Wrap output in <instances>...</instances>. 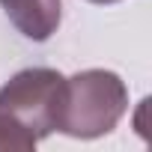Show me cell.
<instances>
[{
  "label": "cell",
  "instance_id": "obj_1",
  "mask_svg": "<svg viewBox=\"0 0 152 152\" xmlns=\"http://www.w3.org/2000/svg\"><path fill=\"white\" fill-rule=\"evenodd\" d=\"M128 110V90L116 72L107 69H84L66 78L57 131L93 140L116 128V122Z\"/></svg>",
  "mask_w": 152,
  "mask_h": 152
},
{
  "label": "cell",
  "instance_id": "obj_2",
  "mask_svg": "<svg viewBox=\"0 0 152 152\" xmlns=\"http://www.w3.org/2000/svg\"><path fill=\"white\" fill-rule=\"evenodd\" d=\"M66 78L57 69H21L0 87V113L27 131L36 143L57 131Z\"/></svg>",
  "mask_w": 152,
  "mask_h": 152
},
{
  "label": "cell",
  "instance_id": "obj_3",
  "mask_svg": "<svg viewBox=\"0 0 152 152\" xmlns=\"http://www.w3.org/2000/svg\"><path fill=\"white\" fill-rule=\"evenodd\" d=\"M12 27L33 42H45L57 33L63 18V0H0Z\"/></svg>",
  "mask_w": 152,
  "mask_h": 152
},
{
  "label": "cell",
  "instance_id": "obj_4",
  "mask_svg": "<svg viewBox=\"0 0 152 152\" xmlns=\"http://www.w3.org/2000/svg\"><path fill=\"white\" fill-rule=\"evenodd\" d=\"M30 149H36V140L0 113V152H30Z\"/></svg>",
  "mask_w": 152,
  "mask_h": 152
},
{
  "label": "cell",
  "instance_id": "obj_5",
  "mask_svg": "<svg viewBox=\"0 0 152 152\" xmlns=\"http://www.w3.org/2000/svg\"><path fill=\"white\" fill-rule=\"evenodd\" d=\"M90 3H99V6H107V3H119V0H90Z\"/></svg>",
  "mask_w": 152,
  "mask_h": 152
}]
</instances>
